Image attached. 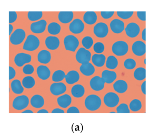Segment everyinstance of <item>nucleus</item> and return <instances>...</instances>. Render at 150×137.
<instances>
[{
    "instance_id": "39",
    "label": "nucleus",
    "mask_w": 150,
    "mask_h": 137,
    "mask_svg": "<svg viewBox=\"0 0 150 137\" xmlns=\"http://www.w3.org/2000/svg\"><path fill=\"white\" fill-rule=\"evenodd\" d=\"M82 45L86 48V49H88L91 48L93 44V38L89 36H86L84 37L82 39Z\"/></svg>"
},
{
    "instance_id": "38",
    "label": "nucleus",
    "mask_w": 150,
    "mask_h": 137,
    "mask_svg": "<svg viewBox=\"0 0 150 137\" xmlns=\"http://www.w3.org/2000/svg\"><path fill=\"white\" fill-rule=\"evenodd\" d=\"M43 16L42 11H29L28 16L30 21H35L39 20Z\"/></svg>"
},
{
    "instance_id": "35",
    "label": "nucleus",
    "mask_w": 150,
    "mask_h": 137,
    "mask_svg": "<svg viewBox=\"0 0 150 137\" xmlns=\"http://www.w3.org/2000/svg\"><path fill=\"white\" fill-rule=\"evenodd\" d=\"M23 85L26 88H31L35 86V79L32 76H26L22 81Z\"/></svg>"
},
{
    "instance_id": "53",
    "label": "nucleus",
    "mask_w": 150,
    "mask_h": 137,
    "mask_svg": "<svg viewBox=\"0 0 150 137\" xmlns=\"http://www.w3.org/2000/svg\"><path fill=\"white\" fill-rule=\"evenodd\" d=\"M9 35H11V33H12V31H13V25H11V24L9 25Z\"/></svg>"
},
{
    "instance_id": "10",
    "label": "nucleus",
    "mask_w": 150,
    "mask_h": 137,
    "mask_svg": "<svg viewBox=\"0 0 150 137\" xmlns=\"http://www.w3.org/2000/svg\"><path fill=\"white\" fill-rule=\"evenodd\" d=\"M85 28L84 23L81 19H74L69 25L70 31L74 34H79L83 31Z\"/></svg>"
},
{
    "instance_id": "32",
    "label": "nucleus",
    "mask_w": 150,
    "mask_h": 137,
    "mask_svg": "<svg viewBox=\"0 0 150 137\" xmlns=\"http://www.w3.org/2000/svg\"><path fill=\"white\" fill-rule=\"evenodd\" d=\"M48 30L49 33L52 35H57L61 30V26L58 23L53 22L48 25Z\"/></svg>"
},
{
    "instance_id": "24",
    "label": "nucleus",
    "mask_w": 150,
    "mask_h": 137,
    "mask_svg": "<svg viewBox=\"0 0 150 137\" xmlns=\"http://www.w3.org/2000/svg\"><path fill=\"white\" fill-rule=\"evenodd\" d=\"M80 76L79 73L75 70H71L66 75L65 79L68 84H72L77 82L79 80Z\"/></svg>"
},
{
    "instance_id": "37",
    "label": "nucleus",
    "mask_w": 150,
    "mask_h": 137,
    "mask_svg": "<svg viewBox=\"0 0 150 137\" xmlns=\"http://www.w3.org/2000/svg\"><path fill=\"white\" fill-rule=\"evenodd\" d=\"M131 110L133 112H137L142 108V103L140 100L135 99L132 100L129 104Z\"/></svg>"
},
{
    "instance_id": "56",
    "label": "nucleus",
    "mask_w": 150,
    "mask_h": 137,
    "mask_svg": "<svg viewBox=\"0 0 150 137\" xmlns=\"http://www.w3.org/2000/svg\"><path fill=\"white\" fill-rule=\"evenodd\" d=\"M145 60H146V59H144V63H145V64H146Z\"/></svg>"
},
{
    "instance_id": "41",
    "label": "nucleus",
    "mask_w": 150,
    "mask_h": 137,
    "mask_svg": "<svg viewBox=\"0 0 150 137\" xmlns=\"http://www.w3.org/2000/svg\"><path fill=\"white\" fill-rule=\"evenodd\" d=\"M117 113H129L130 110L128 105L125 103L120 104L116 109Z\"/></svg>"
},
{
    "instance_id": "23",
    "label": "nucleus",
    "mask_w": 150,
    "mask_h": 137,
    "mask_svg": "<svg viewBox=\"0 0 150 137\" xmlns=\"http://www.w3.org/2000/svg\"><path fill=\"white\" fill-rule=\"evenodd\" d=\"M113 88L117 92L122 94L127 90L128 89V84L127 83L123 80H117L113 84Z\"/></svg>"
},
{
    "instance_id": "50",
    "label": "nucleus",
    "mask_w": 150,
    "mask_h": 137,
    "mask_svg": "<svg viewBox=\"0 0 150 137\" xmlns=\"http://www.w3.org/2000/svg\"><path fill=\"white\" fill-rule=\"evenodd\" d=\"M141 90L142 92L144 93V95L146 94V81H144L142 83L141 86Z\"/></svg>"
},
{
    "instance_id": "46",
    "label": "nucleus",
    "mask_w": 150,
    "mask_h": 137,
    "mask_svg": "<svg viewBox=\"0 0 150 137\" xmlns=\"http://www.w3.org/2000/svg\"><path fill=\"white\" fill-rule=\"evenodd\" d=\"M114 12V11H101V15L103 18L108 19L113 16Z\"/></svg>"
},
{
    "instance_id": "6",
    "label": "nucleus",
    "mask_w": 150,
    "mask_h": 137,
    "mask_svg": "<svg viewBox=\"0 0 150 137\" xmlns=\"http://www.w3.org/2000/svg\"><path fill=\"white\" fill-rule=\"evenodd\" d=\"M103 102L106 106L110 108H113L117 105L119 102L118 96L114 92L107 93L104 96Z\"/></svg>"
},
{
    "instance_id": "55",
    "label": "nucleus",
    "mask_w": 150,
    "mask_h": 137,
    "mask_svg": "<svg viewBox=\"0 0 150 137\" xmlns=\"http://www.w3.org/2000/svg\"><path fill=\"white\" fill-rule=\"evenodd\" d=\"M23 113H33V112L30 110H27L25 111H23Z\"/></svg>"
},
{
    "instance_id": "9",
    "label": "nucleus",
    "mask_w": 150,
    "mask_h": 137,
    "mask_svg": "<svg viewBox=\"0 0 150 137\" xmlns=\"http://www.w3.org/2000/svg\"><path fill=\"white\" fill-rule=\"evenodd\" d=\"M108 27L106 23L102 22L96 24L93 28V32L96 37L103 38L108 33Z\"/></svg>"
},
{
    "instance_id": "34",
    "label": "nucleus",
    "mask_w": 150,
    "mask_h": 137,
    "mask_svg": "<svg viewBox=\"0 0 150 137\" xmlns=\"http://www.w3.org/2000/svg\"><path fill=\"white\" fill-rule=\"evenodd\" d=\"M134 78L138 81H142L146 77L145 68L143 67L138 68L134 71Z\"/></svg>"
},
{
    "instance_id": "3",
    "label": "nucleus",
    "mask_w": 150,
    "mask_h": 137,
    "mask_svg": "<svg viewBox=\"0 0 150 137\" xmlns=\"http://www.w3.org/2000/svg\"><path fill=\"white\" fill-rule=\"evenodd\" d=\"M129 46L125 41L119 40L115 42L112 46L113 53L117 56H123L128 51Z\"/></svg>"
},
{
    "instance_id": "1",
    "label": "nucleus",
    "mask_w": 150,
    "mask_h": 137,
    "mask_svg": "<svg viewBox=\"0 0 150 137\" xmlns=\"http://www.w3.org/2000/svg\"><path fill=\"white\" fill-rule=\"evenodd\" d=\"M86 108L91 111L98 109L101 105V100L98 96L91 95L87 97L85 101Z\"/></svg>"
},
{
    "instance_id": "25",
    "label": "nucleus",
    "mask_w": 150,
    "mask_h": 137,
    "mask_svg": "<svg viewBox=\"0 0 150 137\" xmlns=\"http://www.w3.org/2000/svg\"><path fill=\"white\" fill-rule=\"evenodd\" d=\"M51 55L50 52L47 50L41 51L38 55V59L40 63L47 64L50 61Z\"/></svg>"
},
{
    "instance_id": "13",
    "label": "nucleus",
    "mask_w": 150,
    "mask_h": 137,
    "mask_svg": "<svg viewBox=\"0 0 150 137\" xmlns=\"http://www.w3.org/2000/svg\"><path fill=\"white\" fill-rule=\"evenodd\" d=\"M105 83L102 77L99 76H95L90 80V87L93 90L100 91L103 89Z\"/></svg>"
},
{
    "instance_id": "5",
    "label": "nucleus",
    "mask_w": 150,
    "mask_h": 137,
    "mask_svg": "<svg viewBox=\"0 0 150 137\" xmlns=\"http://www.w3.org/2000/svg\"><path fill=\"white\" fill-rule=\"evenodd\" d=\"M29 103L28 97L26 95H21L17 97L14 99L13 106L15 109L21 110L27 108Z\"/></svg>"
},
{
    "instance_id": "14",
    "label": "nucleus",
    "mask_w": 150,
    "mask_h": 137,
    "mask_svg": "<svg viewBox=\"0 0 150 137\" xmlns=\"http://www.w3.org/2000/svg\"><path fill=\"white\" fill-rule=\"evenodd\" d=\"M132 51L137 56L144 55L146 52V45L143 41L137 40L135 41L132 45Z\"/></svg>"
},
{
    "instance_id": "19",
    "label": "nucleus",
    "mask_w": 150,
    "mask_h": 137,
    "mask_svg": "<svg viewBox=\"0 0 150 137\" xmlns=\"http://www.w3.org/2000/svg\"><path fill=\"white\" fill-rule=\"evenodd\" d=\"M37 73L38 77L42 80H46L50 77V70L48 67L45 66H39L37 68Z\"/></svg>"
},
{
    "instance_id": "42",
    "label": "nucleus",
    "mask_w": 150,
    "mask_h": 137,
    "mask_svg": "<svg viewBox=\"0 0 150 137\" xmlns=\"http://www.w3.org/2000/svg\"><path fill=\"white\" fill-rule=\"evenodd\" d=\"M117 16L122 19H128L130 18L133 14V11H117Z\"/></svg>"
},
{
    "instance_id": "43",
    "label": "nucleus",
    "mask_w": 150,
    "mask_h": 137,
    "mask_svg": "<svg viewBox=\"0 0 150 137\" xmlns=\"http://www.w3.org/2000/svg\"><path fill=\"white\" fill-rule=\"evenodd\" d=\"M94 51L97 53H101L104 50V45L101 42H97L93 46Z\"/></svg>"
},
{
    "instance_id": "47",
    "label": "nucleus",
    "mask_w": 150,
    "mask_h": 137,
    "mask_svg": "<svg viewBox=\"0 0 150 137\" xmlns=\"http://www.w3.org/2000/svg\"><path fill=\"white\" fill-rule=\"evenodd\" d=\"M137 15L138 17L142 21H145L146 12L145 11H137Z\"/></svg>"
},
{
    "instance_id": "7",
    "label": "nucleus",
    "mask_w": 150,
    "mask_h": 137,
    "mask_svg": "<svg viewBox=\"0 0 150 137\" xmlns=\"http://www.w3.org/2000/svg\"><path fill=\"white\" fill-rule=\"evenodd\" d=\"M26 37L25 31L22 29H16L12 33L10 41L14 45H18L22 43Z\"/></svg>"
},
{
    "instance_id": "20",
    "label": "nucleus",
    "mask_w": 150,
    "mask_h": 137,
    "mask_svg": "<svg viewBox=\"0 0 150 137\" xmlns=\"http://www.w3.org/2000/svg\"><path fill=\"white\" fill-rule=\"evenodd\" d=\"M81 73L86 76H90L94 73L95 69L94 67L89 62L82 64L80 67Z\"/></svg>"
},
{
    "instance_id": "17",
    "label": "nucleus",
    "mask_w": 150,
    "mask_h": 137,
    "mask_svg": "<svg viewBox=\"0 0 150 137\" xmlns=\"http://www.w3.org/2000/svg\"><path fill=\"white\" fill-rule=\"evenodd\" d=\"M110 27L111 30L115 33H120L124 30V23L120 19H113L110 23Z\"/></svg>"
},
{
    "instance_id": "11",
    "label": "nucleus",
    "mask_w": 150,
    "mask_h": 137,
    "mask_svg": "<svg viewBox=\"0 0 150 137\" xmlns=\"http://www.w3.org/2000/svg\"><path fill=\"white\" fill-rule=\"evenodd\" d=\"M31 60V55L24 53L17 54L14 59L15 63L19 67L23 66L26 63H29Z\"/></svg>"
},
{
    "instance_id": "4",
    "label": "nucleus",
    "mask_w": 150,
    "mask_h": 137,
    "mask_svg": "<svg viewBox=\"0 0 150 137\" xmlns=\"http://www.w3.org/2000/svg\"><path fill=\"white\" fill-rule=\"evenodd\" d=\"M64 44L67 50L74 52L79 46V40L75 36L69 35L65 37Z\"/></svg>"
},
{
    "instance_id": "21",
    "label": "nucleus",
    "mask_w": 150,
    "mask_h": 137,
    "mask_svg": "<svg viewBox=\"0 0 150 137\" xmlns=\"http://www.w3.org/2000/svg\"><path fill=\"white\" fill-rule=\"evenodd\" d=\"M102 78L106 83H111L116 79L117 74L114 71L105 70L102 73Z\"/></svg>"
},
{
    "instance_id": "30",
    "label": "nucleus",
    "mask_w": 150,
    "mask_h": 137,
    "mask_svg": "<svg viewBox=\"0 0 150 137\" xmlns=\"http://www.w3.org/2000/svg\"><path fill=\"white\" fill-rule=\"evenodd\" d=\"M71 92L73 96L79 98L84 95L85 92V88L81 84H76L72 87Z\"/></svg>"
},
{
    "instance_id": "49",
    "label": "nucleus",
    "mask_w": 150,
    "mask_h": 137,
    "mask_svg": "<svg viewBox=\"0 0 150 137\" xmlns=\"http://www.w3.org/2000/svg\"><path fill=\"white\" fill-rule=\"evenodd\" d=\"M79 109L75 107H71L69 108L67 111V113H79Z\"/></svg>"
},
{
    "instance_id": "2",
    "label": "nucleus",
    "mask_w": 150,
    "mask_h": 137,
    "mask_svg": "<svg viewBox=\"0 0 150 137\" xmlns=\"http://www.w3.org/2000/svg\"><path fill=\"white\" fill-rule=\"evenodd\" d=\"M40 45V41L36 36L28 35L23 46V49L28 51H33L37 49Z\"/></svg>"
},
{
    "instance_id": "27",
    "label": "nucleus",
    "mask_w": 150,
    "mask_h": 137,
    "mask_svg": "<svg viewBox=\"0 0 150 137\" xmlns=\"http://www.w3.org/2000/svg\"><path fill=\"white\" fill-rule=\"evenodd\" d=\"M97 17L94 11H87L84 14L83 20L86 23L89 25L94 24L97 20Z\"/></svg>"
},
{
    "instance_id": "15",
    "label": "nucleus",
    "mask_w": 150,
    "mask_h": 137,
    "mask_svg": "<svg viewBox=\"0 0 150 137\" xmlns=\"http://www.w3.org/2000/svg\"><path fill=\"white\" fill-rule=\"evenodd\" d=\"M46 25V21L44 19H42L40 21L32 23L30 25V30L34 33H42L45 30Z\"/></svg>"
},
{
    "instance_id": "36",
    "label": "nucleus",
    "mask_w": 150,
    "mask_h": 137,
    "mask_svg": "<svg viewBox=\"0 0 150 137\" xmlns=\"http://www.w3.org/2000/svg\"><path fill=\"white\" fill-rule=\"evenodd\" d=\"M66 74L63 70H58L53 73L52 80L54 82H59L63 81L65 78Z\"/></svg>"
},
{
    "instance_id": "26",
    "label": "nucleus",
    "mask_w": 150,
    "mask_h": 137,
    "mask_svg": "<svg viewBox=\"0 0 150 137\" xmlns=\"http://www.w3.org/2000/svg\"><path fill=\"white\" fill-rule=\"evenodd\" d=\"M57 100L59 106L63 108H67L71 103V97L67 94L59 97H58Z\"/></svg>"
},
{
    "instance_id": "44",
    "label": "nucleus",
    "mask_w": 150,
    "mask_h": 137,
    "mask_svg": "<svg viewBox=\"0 0 150 137\" xmlns=\"http://www.w3.org/2000/svg\"><path fill=\"white\" fill-rule=\"evenodd\" d=\"M23 73L26 74H31L34 72V68L32 65L28 64L23 67Z\"/></svg>"
},
{
    "instance_id": "31",
    "label": "nucleus",
    "mask_w": 150,
    "mask_h": 137,
    "mask_svg": "<svg viewBox=\"0 0 150 137\" xmlns=\"http://www.w3.org/2000/svg\"><path fill=\"white\" fill-rule=\"evenodd\" d=\"M11 88L14 93L21 94L24 91V88L22 86L21 82L19 80H14L11 83Z\"/></svg>"
},
{
    "instance_id": "16",
    "label": "nucleus",
    "mask_w": 150,
    "mask_h": 137,
    "mask_svg": "<svg viewBox=\"0 0 150 137\" xmlns=\"http://www.w3.org/2000/svg\"><path fill=\"white\" fill-rule=\"evenodd\" d=\"M67 87L63 83H55L50 87V90L52 95L57 96L63 94L66 91Z\"/></svg>"
},
{
    "instance_id": "52",
    "label": "nucleus",
    "mask_w": 150,
    "mask_h": 137,
    "mask_svg": "<svg viewBox=\"0 0 150 137\" xmlns=\"http://www.w3.org/2000/svg\"><path fill=\"white\" fill-rule=\"evenodd\" d=\"M142 38L143 40L145 41L146 40V29L145 28L142 32Z\"/></svg>"
},
{
    "instance_id": "18",
    "label": "nucleus",
    "mask_w": 150,
    "mask_h": 137,
    "mask_svg": "<svg viewBox=\"0 0 150 137\" xmlns=\"http://www.w3.org/2000/svg\"><path fill=\"white\" fill-rule=\"evenodd\" d=\"M45 45L48 49L54 50L57 49L59 45L58 38L54 36H49L45 40Z\"/></svg>"
},
{
    "instance_id": "33",
    "label": "nucleus",
    "mask_w": 150,
    "mask_h": 137,
    "mask_svg": "<svg viewBox=\"0 0 150 137\" xmlns=\"http://www.w3.org/2000/svg\"><path fill=\"white\" fill-rule=\"evenodd\" d=\"M106 65V67L108 68L114 69L117 67L118 61L115 57L113 55H110L107 59Z\"/></svg>"
},
{
    "instance_id": "12",
    "label": "nucleus",
    "mask_w": 150,
    "mask_h": 137,
    "mask_svg": "<svg viewBox=\"0 0 150 137\" xmlns=\"http://www.w3.org/2000/svg\"><path fill=\"white\" fill-rule=\"evenodd\" d=\"M125 32L128 37L134 38L137 37L139 32L140 28L137 24L135 23H131L128 24L125 28Z\"/></svg>"
},
{
    "instance_id": "22",
    "label": "nucleus",
    "mask_w": 150,
    "mask_h": 137,
    "mask_svg": "<svg viewBox=\"0 0 150 137\" xmlns=\"http://www.w3.org/2000/svg\"><path fill=\"white\" fill-rule=\"evenodd\" d=\"M74 14L72 11H60L59 13V21L63 23H68L72 20Z\"/></svg>"
},
{
    "instance_id": "8",
    "label": "nucleus",
    "mask_w": 150,
    "mask_h": 137,
    "mask_svg": "<svg viewBox=\"0 0 150 137\" xmlns=\"http://www.w3.org/2000/svg\"><path fill=\"white\" fill-rule=\"evenodd\" d=\"M91 58V52L83 47L80 48L76 53V60L78 62L82 64L88 62Z\"/></svg>"
},
{
    "instance_id": "45",
    "label": "nucleus",
    "mask_w": 150,
    "mask_h": 137,
    "mask_svg": "<svg viewBox=\"0 0 150 137\" xmlns=\"http://www.w3.org/2000/svg\"><path fill=\"white\" fill-rule=\"evenodd\" d=\"M17 13L15 11H9V23L11 24L14 22L17 19Z\"/></svg>"
},
{
    "instance_id": "40",
    "label": "nucleus",
    "mask_w": 150,
    "mask_h": 137,
    "mask_svg": "<svg viewBox=\"0 0 150 137\" xmlns=\"http://www.w3.org/2000/svg\"><path fill=\"white\" fill-rule=\"evenodd\" d=\"M124 66L127 69H132L136 66V62L133 59H128L125 61Z\"/></svg>"
},
{
    "instance_id": "28",
    "label": "nucleus",
    "mask_w": 150,
    "mask_h": 137,
    "mask_svg": "<svg viewBox=\"0 0 150 137\" xmlns=\"http://www.w3.org/2000/svg\"><path fill=\"white\" fill-rule=\"evenodd\" d=\"M44 102L43 97L39 95L33 96L30 100L31 105L35 108H42L44 105Z\"/></svg>"
},
{
    "instance_id": "29",
    "label": "nucleus",
    "mask_w": 150,
    "mask_h": 137,
    "mask_svg": "<svg viewBox=\"0 0 150 137\" xmlns=\"http://www.w3.org/2000/svg\"><path fill=\"white\" fill-rule=\"evenodd\" d=\"M92 60L96 66L100 67L105 64L106 57L103 54H94L92 56Z\"/></svg>"
},
{
    "instance_id": "57",
    "label": "nucleus",
    "mask_w": 150,
    "mask_h": 137,
    "mask_svg": "<svg viewBox=\"0 0 150 137\" xmlns=\"http://www.w3.org/2000/svg\"><path fill=\"white\" fill-rule=\"evenodd\" d=\"M110 113H115V112H110Z\"/></svg>"
},
{
    "instance_id": "54",
    "label": "nucleus",
    "mask_w": 150,
    "mask_h": 137,
    "mask_svg": "<svg viewBox=\"0 0 150 137\" xmlns=\"http://www.w3.org/2000/svg\"><path fill=\"white\" fill-rule=\"evenodd\" d=\"M38 113H48V111L46 110L43 109H41L38 112Z\"/></svg>"
},
{
    "instance_id": "51",
    "label": "nucleus",
    "mask_w": 150,
    "mask_h": 137,
    "mask_svg": "<svg viewBox=\"0 0 150 137\" xmlns=\"http://www.w3.org/2000/svg\"><path fill=\"white\" fill-rule=\"evenodd\" d=\"M52 112V113H64V111L61 109L57 108L53 109Z\"/></svg>"
},
{
    "instance_id": "48",
    "label": "nucleus",
    "mask_w": 150,
    "mask_h": 137,
    "mask_svg": "<svg viewBox=\"0 0 150 137\" xmlns=\"http://www.w3.org/2000/svg\"><path fill=\"white\" fill-rule=\"evenodd\" d=\"M9 80H12L16 76V71L11 66L9 67Z\"/></svg>"
}]
</instances>
